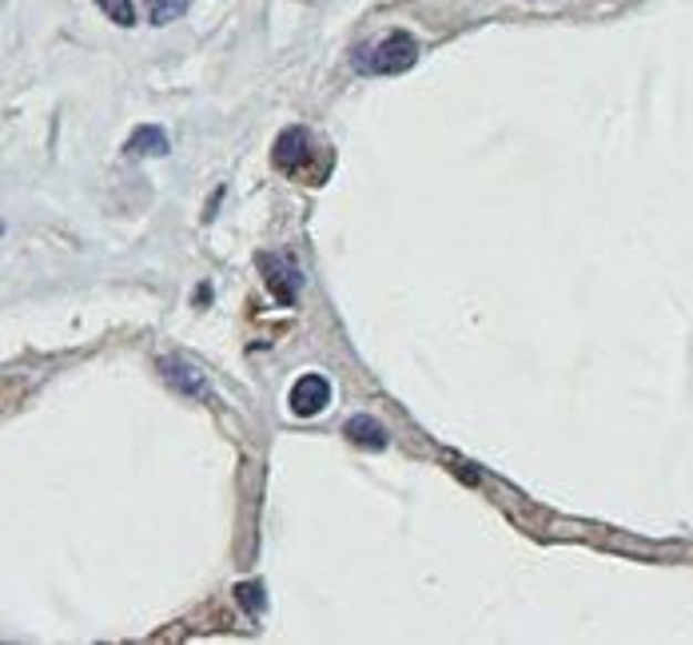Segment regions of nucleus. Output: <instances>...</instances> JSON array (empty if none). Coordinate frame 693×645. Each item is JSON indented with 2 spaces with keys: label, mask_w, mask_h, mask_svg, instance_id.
<instances>
[{
  "label": "nucleus",
  "mask_w": 693,
  "mask_h": 645,
  "mask_svg": "<svg viewBox=\"0 0 693 645\" xmlns=\"http://www.w3.org/2000/svg\"><path fill=\"white\" fill-rule=\"evenodd\" d=\"M418 60V40L411 32L395 29L386 32L383 40H375L371 49H363L355 56V69L366 72V76H403V72L415 69Z\"/></svg>",
  "instance_id": "1"
},
{
  "label": "nucleus",
  "mask_w": 693,
  "mask_h": 645,
  "mask_svg": "<svg viewBox=\"0 0 693 645\" xmlns=\"http://www.w3.org/2000/svg\"><path fill=\"white\" fill-rule=\"evenodd\" d=\"M259 271H263V288L271 291V299H276L279 308H296L299 291H303V275H299L296 263L288 256L268 251V256H259Z\"/></svg>",
  "instance_id": "2"
},
{
  "label": "nucleus",
  "mask_w": 693,
  "mask_h": 645,
  "mask_svg": "<svg viewBox=\"0 0 693 645\" xmlns=\"http://www.w3.org/2000/svg\"><path fill=\"white\" fill-rule=\"evenodd\" d=\"M311 156H316V139H311L308 128H283L276 136V144H271V164H276L279 171H291V176H299V171H308Z\"/></svg>",
  "instance_id": "3"
},
{
  "label": "nucleus",
  "mask_w": 693,
  "mask_h": 645,
  "mask_svg": "<svg viewBox=\"0 0 693 645\" xmlns=\"http://www.w3.org/2000/svg\"><path fill=\"white\" fill-rule=\"evenodd\" d=\"M288 407H291V415L296 418H316V415H323V410L331 407V378L328 375H303V378H296V387H291V395H288Z\"/></svg>",
  "instance_id": "4"
},
{
  "label": "nucleus",
  "mask_w": 693,
  "mask_h": 645,
  "mask_svg": "<svg viewBox=\"0 0 693 645\" xmlns=\"http://www.w3.org/2000/svg\"><path fill=\"white\" fill-rule=\"evenodd\" d=\"M159 375L172 391H179L184 398H211V383L199 367H192L188 358H159Z\"/></svg>",
  "instance_id": "5"
},
{
  "label": "nucleus",
  "mask_w": 693,
  "mask_h": 645,
  "mask_svg": "<svg viewBox=\"0 0 693 645\" xmlns=\"http://www.w3.org/2000/svg\"><path fill=\"white\" fill-rule=\"evenodd\" d=\"M168 152H172L168 132L156 128V124H139L128 136V144H124V156L128 159H159V156H168Z\"/></svg>",
  "instance_id": "6"
},
{
  "label": "nucleus",
  "mask_w": 693,
  "mask_h": 645,
  "mask_svg": "<svg viewBox=\"0 0 693 645\" xmlns=\"http://www.w3.org/2000/svg\"><path fill=\"white\" fill-rule=\"evenodd\" d=\"M346 443H355V447L363 450H386V427L379 423L375 415H355V418H346V427H343Z\"/></svg>",
  "instance_id": "7"
},
{
  "label": "nucleus",
  "mask_w": 693,
  "mask_h": 645,
  "mask_svg": "<svg viewBox=\"0 0 693 645\" xmlns=\"http://www.w3.org/2000/svg\"><path fill=\"white\" fill-rule=\"evenodd\" d=\"M92 4H96L112 24H120V29H132V24H136V4H132V0H92Z\"/></svg>",
  "instance_id": "8"
},
{
  "label": "nucleus",
  "mask_w": 693,
  "mask_h": 645,
  "mask_svg": "<svg viewBox=\"0 0 693 645\" xmlns=\"http://www.w3.org/2000/svg\"><path fill=\"white\" fill-rule=\"evenodd\" d=\"M188 12V0H148V17L152 24H172Z\"/></svg>",
  "instance_id": "9"
},
{
  "label": "nucleus",
  "mask_w": 693,
  "mask_h": 645,
  "mask_svg": "<svg viewBox=\"0 0 693 645\" xmlns=\"http://www.w3.org/2000/svg\"><path fill=\"white\" fill-rule=\"evenodd\" d=\"M236 602L248 610L251 617H256L259 610H263V602H268V597H263V582H239V586H236Z\"/></svg>",
  "instance_id": "10"
}]
</instances>
